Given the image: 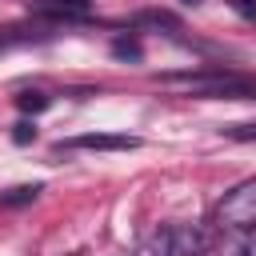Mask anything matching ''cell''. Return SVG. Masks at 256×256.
Listing matches in <instances>:
<instances>
[{"label": "cell", "mask_w": 256, "mask_h": 256, "mask_svg": "<svg viewBox=\"0 0 256 256\" xmlns=\"http://www.w3.org/2000/svg\"><path fill=\"white\" fill-rule=\"evenodd\" d=\"M40 192H44L40 184H16V188H8V192H0V208H16V204H32V200H36Z\"/></svg>", "instance_id": "5b68a950"}, {"label": "cell", "mask_w": 256, "mask_h": 256, "mask_svg": "<svg viewBox=\"0 0 256 256\" xmlns=\"http://www.w3.org/2000/svg\"><path fill=\"white\" fill-rule=\"evenodd\" d=\"M184 4H200V0H184Z\"/></svg>", "instance_id": "7c38bea8"}, {"label": "cell", "mask_w": 256, "mask_h": 256, "mask_svg": "<svg viewBox=\"0 0 256 256\" xmlns=\"http://www.w3.org/2000/svg\"><path fill=\"white\" fill-rule=\"evenodd\" d=\"M48 104H52V100H48L44 92H36V88H24V92L16 96V108H20V112H32V116H36V112H44Z\"/></svg>", "instance_id": "8992f818"}, {"label": "cell", "mask_w": 256, "mask_h": 256, "mask_svg": "<svg viewBox=\"0 0 256 256\" xmlns=\"http://www.w3.org/2000/svg\"><path fill=\"white\" fill-rule=\"evenodd\" d=\"M240 16H248V20H256V0H228Z\"/></svg>", "instance_id": "8fae6325"}, {"label": "cell", "mask_w": 256, "mask_h": 256, "mask_svg": "<svg viewBox=\"0 0 256 256\" xmlns=\"http://www.w3.org/2000/svg\"><path fill=\"white\" fill-rule=\"evenodd\" d=\"M44 12H56V16H84V12H88V0H44Z\"/></svg>", "instance_id": "52a82bcc"}, {"label": "cell", "mask_w": 256, "mask_h": 256, "mask_svg": "<svg viewBox=\"0 0 256 256\" xmlns=\"http://www.w3.org/2000/svg\"><path fill=\"white\" fill-rule=\"evenodd\" d=\"M12 140H16V144H32V140H36V128H32L28 120H20V124L12 128Z\"/></svg>", "instance_id": "9c48e42d"}, {"label": "cell", "mask_w": 256, "mask_h": 256, "mask_svg": "<svg viewBox=\"0 0 256 256\" xmlns=\"http://www.w3.org/2000/svg\"><path fill=\"white\" fill-rule=\"evenodd\" d=\"M204 252H208V236L192 224H164L132 248V256H204Z\"/></svg>", "instance_id": "6da1fadb"}, {"label": "cell", "mask_w": 256, "mask_h": 256, "mask_svg": "<svg viewBox=\"0 0 256 256\" xmlns=\"http://www.w3.org/2000/svg\"><path fill=\"white\" fill-rule=\"evenodd\" d=\"M224 136H232V140H256V124H228Z\"/></svg>", "instance_id": "ba28073f"}, {"label": "cell", "mask_w": 256, "mask_h": 256, "mask_svg": "<svg viewBox=\"0 0 256 256\" xmlns=\"http://www.w3.org/2000/svg\"><path fill=\"white\" fill-rule=\"evenodd\" d=\"M72 144L76 148H96V152H128V148H140V140L128 136V132H88V136H76Z\"/></svg>", "instance_id": "3957f363"}, {"label": "cell", "mask_w": 256, "mask_h": 256, "mask_svg": "<svg viewBox=\"0 0 256 256\" xmlns=\"http://www.w3.org/2000/svg\"><path fill=\"white\" fill-rule=\"evenodd\" d=\"M216 256H256V224H252V228L220 232V240H216Z\"/></svg>", "instance_id": "277c9868"}, {"label": "cell", "mask_w": 256, "mask_h": 256, "mask_svg": "<svg viewBox=\"0 0 256 256\" xmlns=\"http://www.w3.org/2000/svg\"><path fill=\"white\" fill-rule=\"evenodd\" d=\"M212 224L216 232H232V228H252L256 224V176L240 180L236 188L224 192V200L212 208Z\"/></svg>", "instance_id": "7a4b0ae2"}, {"label": "cell", "mask_w": 256, "mask_h": 256, "mask_svg": "<svg viewBox=\"0 0 256 256\" xmlns=\"http://www.w3.org/2000/svg\"><path fill=\"white\" fill-rule=\"evenodd\" d=\"M112 52H116V56H132V60H140V44H136V40H116Z\"/></svg>", "instance_id": "30bf717a"}]
</instances>
